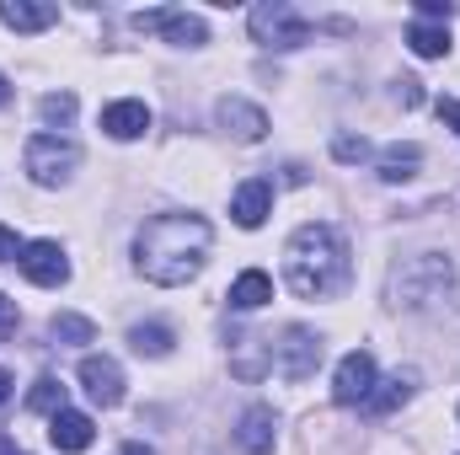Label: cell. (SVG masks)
<instances>
[{
  "instance_id": "cell-1",
  "label": "cell",
  "mask_w": 460,
  "mask_h": 455,
  "mask_svg": "<svg viewBox=\"0 0 460 455\" xmlns=\"http://www.w3.org/2000/svg\"><path fill=\"white\" fill-rule=\"evenodd\" d=\"M209 241H215V230H209L204 215H182V210L155 215V220H145L139 236H134V268L150 284L177 290V284L199 279V268L209 257Z\"/></svg>"
},
{
  "instance_id": "cell-2",
  "label": "cell",
  "mask_w": 460,
  "mask_h": 455,
  "mask_svg": "<svg viewBox=\"0 0 460 455\" xmlns=\"http://www.w3.org/2000/svg\"><path fill=\"white\" fill-rule=\"evenodd\" d=\"M348 279H353V263H348V241L338 226H300L289 236L284 284L300 300H332L348 290Z\"/></svg>"
},
{
  "instance_id": "cell-3",
  "label": "cell",
  "mask_w": 460,
  "mask_h": 455,
  "mask_svg": "<svg viewBox=\"0 0 460 455\" xmlns=\"http://www.w3.org/2000/svg\"><path fill=\"white\" fill-rule=\"evenodd\" d=\"M246 22H252V38L262 49H300V43H311V22L289 0H262Z\"/></svg>"
},
{
  "instance_id": "cell-4",
  "label": "cell",
  "mask_w": 460,
  "mask_h": 455,
  "mask_svg": "<svg viewBox=\"0 0 460 455\" xmlns=\"http://www.w3.org/2000/svg\"><path fill=\"white\" fill-rule=\"evenodd\" d=\"M22 161H27V177H32L38 188H59V183H70V172L81 166V150H75L70 139H59V134H32L27 150H22Z\"/></svg>"
},
{
  "instance_id": "cell-5",
  "label": "cell",
  "mask_w": 460,
  "mask_h": 455,
  "mask_svg": "<svg viewBox=\"0 0 460 455\" xmlns=\"http://www.w3.org/2000/svg\"><path fill=\"white\" fill-rule=\"evenodd\" d=\"M316 364H322V338L311 333V327H284L279 343H273V370L284 375V380H311L316 375Z\"/></svg>"
},
{
  "instance_id": "cell-6",
  "label": "cell",
  "mask_w": 460,
  "mask_h": 455,
  "mask_svg": "<svg viewBox=\"0 0 460 455\" xmlns=\"http://www.w3.org/2000/svg\"><path fill=\"white\" fill-rule=\"evenodd\" d=\"M134 27H139V32H161V38H166V43H177V49H199V43H209V27H204V16H193V11H177V5L134 11Z\"/></svg>"
},
{
  "instance_id": "cell-7",
  "label": "cell",
  "mask_w": 460,
  "mask_h": 455,
  "mask_svg": "<svg viewBox=\"0 0 460 455\" xmlns=\"http://www.w3.org/2000/svg\"><path fill=\"white\" fill-rule=\"evenodd\" d=\"M369 391H375V359L364 348H353V353H343V364L332 375V402L338 407H364Z\"/></svg>"
},
{
  "instance_id": "cell-8",
  "label": "cell",
  "mask_w": 460,
  "mask_h": 455,
  "mask_svg": "<svg viewBox=\"0 0 460 455\" xmlns=\"http://www.w3.org/2000/svg\"><path fill=\"white\" fill-rule=\"evenodd\" d=\"M16 268H22L27 284H38V290H59V284L70 279V263H65L59 241H27L22 257H16Z\"/></svg>"
},
{
  "instance_id": "cell-9",
  "label": "cell",
  "mask_w": 460,
  "mask_h": 455,
  "mask_svg": "<svg viewBox=\"0 0 460 455\" xmlns=\"http://www.w3.org/2000/svg\"><path fill=\"white\" fill-rule=\"evenodd\" d=\"M81 386H86V397H92L97 407H118V402H123V370H118V359L86 353V359H81Z\"/></svg>"
},
{
  "instance_id": "cell-10",
  "label": "cell",
  "mask_w": 460,
  "mask_h": 455,
  "mask_svg": "<svg viewBox=\"0 0 460 455\" xmlns=\"http://www.w3.org/2000/svg\"><path fill=\"white\" fill-rule=\"evenodd\" d=\"M215 118H220V129H226V134H235L241 145H257V139L268 134V113H262V108H252L246 97H220Z\"/></svg>"
},
{
  "instance_id": "cell-11",
  "label": "cell",
  "mask_w": 460,
  "mask_h": 455,
  "mask_svg": "<svg viewBox=\"0 0 460 455\" xmlns=\"http://www.w3.org/2000/svg\"><path fill=\"white\" fill-rule=\"evenodd\" d=\"M273 440H279V418H273V407H246L241 413V424H235V451L246 455H268L273 451Z\"/></svg>"
},
{
  "instance_id": "cell-12",
  "label": "cell",
  "mask_w": 460,
  "mask_h": 455,
  "mask_svg": "<svg viewBox=\"0 0 460 455\" xmlns=\"http://www.w3.org/2000/svg\"><path fill=\"white\" fill-rule=\"evenodd\" d=\"M268 210H273V183H268V177L241 183L235 199H230V215H235V226L241 230H257L262 220H268Z\"/></svg>"
},
{
  "instance_id": "cell-13",
  "label": "cell",
  "mask_w": 460,
  "mask_h": 455,
  "mask_svg": "<svg viewBox=\"0 0 460 455\" xmlns=\"http://www.w3.org/2000/svg\"><path fill=\"white\" fill-rule=\"evenodd\" d=\"M92 440H97V424L86 418V413H54L49 418V445L54 451H65V455H81V451H92Z\"/></svg>"
},
{
  "instance_id": "cell-14",
  "label": "cell",
  "mask_w": 460,
  "mask_h": 455,
  "mask_svg": "<svg viewBox=\"0 0 460 455\" xmlns=\"http://www.w3.org/2000/svg\"><path fill=\"white\" fill-rule=\"evenodd\" d=\"M0 22L11 32H43L59 22V5H38V0H0Z\"/></svg>"
},
{
  "instance_id": "cell-15",
  "label": "cell",
  "mask_w": 460,
  "mask_h": 455,
  "mask_svg": "<svg viewBox=\"0 0 460 455\" xmlns=\"http://www.w3.org/2000/svg\"><path fill=\"white\" fill-rule=\"evenodd\" d=\"M145 129H150V108L134 103V97H128V103H113V108H102V134H108V139H139Z\"/></svg>"
},
{
  "instance_id": "cell-16",
  "label": "cell",
  "mask_w": 460,
  "mask_h": 455,
  "mask_svg": "<svg viewBox=\"0 0 460 455\" xmlns=\"http://www.w3.org/2000/svg\"><path fill=\"white\" fill-rule=\"evenodd\" d=\"M375 386H380V391H369V402H364V407H369L375 418H385V413H396V407L418 391V375H412V370H396L391 380H375Z\"/></svg>"
},
{
  "instance_id": "cell-17",
  "label": "cell",
  "mask_w": 460,
  "mask_h": 455,
  "mask_svg": "<svg viewBox=\"0 0 460 455\" xmlns=\"http://www.w3.org/2000/svg\"><path fill=\"white\" fill-rule=\"evenodd\" d=\"M273 300V279L262 273V268H246L235 284H230V306L235 311H257V306H268Z\"/></svg>"
},
{
  "instance_id": "cell-18",
  "label": "cell",
  "mask_w": 460,
  "mask_h": 455,
  "mask_svg": "<svg viewBox=\"0 0 460 455\" xmlns=\"http://www.w3.org/2000/svg\"><path fill=\"white\" fill-rule=\"evenodd\" d=\"M407 49H412L418 59H445V54H450V32L434 27V22H412V27H407Z\"/></svg>"
},
{
  "instance_id": "cell-19",
  "label": "cell",
  "mask_w": 460,
  "mask_h": 455,
  "mask_svg": "<svg viewBox=\"0 0 460 455\" xmlns=\"http://www.w3.org/2000/svg\"><path fill=\"white\" fill-rule=\"evenodd\" d=\"M418 166H423V145H391L380 156V177L385 183H407V177H418Z\"/></svg>"
},
{
  "instance_id": "cell-20",
  "label": "cell",
  "mask_w": 460,
  "mask_h": 455,
  "mask_svg": "<svg viewBox=\"0 0 460 455\" xmlns=\"http://www.w3.org/2000/svg\"><path fill=\"white\" fill-rule=\"evenodd\" d=\"M128 343H134V353H139V359H166L177 338H172V327H166V322H139V327L128 333Z\"/></svg>"
},
{
  "instance_id": "cell-21",
  "label": "cell",
  "mask_w": 460,
  "mask_h": 455,
  "mask_svg": "<svg viewBox=\"0 0 460 455\" xmlns=\"http://www.w3.org/2000/svg\"><path fill=\"white\" fill-rule=\"evenodd\" d=\"M49 333H54V343L81 348V343H97V322H92V317H75V311H59V317L49 322Z\"/></svg>"
},
{
  "instance_id": "cell-22",
  "label": "cell",
  "mask_w": 460,
  "mask_h": 455,
  "mask_svg": "<svg viewBox=\"0 0 460 455\" xmlns=\"http://www.w3.org/2000/svg\"><path fill=\"white\" fill-rule=\"evenodd\" d=\"M27 407L32 413H65V386H59V375H38L32 380V391H27Z\"/></svg>"
},
{
  "instance_id": "cell-23",
  "label": "cell",
  "mask_w": 460,
  "mask_h": 455,
  "mask_svg": "<svg viewBox=\"0 0 460 455\" xmlns=\"http://www.w3.org/2000/svg\"><path fill=\"white\" fill-rule=\"evenodd\" d=\"M38 118H43L49 129H65V123L75 118V97H70V92H49V97L38 103Z\"/></svg>"
},
{
  "instance_id": "cell-24",
  "label": "cell",
  "mask_w": 460,
  "mask_h": 455,
  "mask_svg": "<svg viewBox=\"0 0 460 455\" xmlns=\"http://www.w3.org/2000/svg\"><path fill=\"white\" fill-rule=\"evenodd\" d=\"M332 156L353 166V161H364V156H369V139H364V134H338V139H332Z\"/></svg>"
},
{
  "instance_id": "cell-25",
  "label": "cell",
  "mask_w": 460,
  "mask_h": 455,
  "mask_svg": "<svg viewBox=\"0 0 460 455\" xmlns=\"http://www.w3.org/2000/svg\"><path fill=\"white\" fill-rule=\"evenodd\" d=\"M450 16H456L450 0H423V5H418V22H450Z\"/></svg>"
},
{
  "instance_id": "cell-26",
  "label": "cell",
  "mask_w": 460,
  "mask_h": 455,
  "mask_svg": "<svg viewBox=\"0 0 460 455\" xmlns=\"http://www.w3.org/2000/svg\"><path fill=\"white\" fill-rule=\"evenodd\" d=\"M22 257V241H16V230L0 226V263H16Z\"/></svg>"
},
{
  "instance_id": "cell-27",
  "label": "cell",
  "mask_w": 460,
  "mask_h": 455,
  "mask_svg": "<svg viewBox=\"0 0 460 455\" xmlns=\"http://www.w3.org/2000/svg\"><path fill=\"white\" fill-rule=\"evenodd\" d=\"M396 97H402V108H418V103H423V92H418V81H412V76H402V81H396Z\"/></svg>"
},
{
  "instance_id": "cell-28",
  "label": "cell",
  "mask_w": 460,
  "mask_h": 455,
  "mask_svg": "<svg viewBox=\"0 0 460 455\" xmlns=\"http://www.w3.org/2000/svg\"><path fill=\"white\" fill-rule=\"evenodd\" d=\"M434 113H439V118H445V123L460 134V103H456V97H439V103H434Z\"/></svg>"
},
{
  "instance_id": "cell-29",
  "label": "cell",
  "mask_w": 460,
  "mask_h": 455,
  "mask_svg": "<svg viewBox=\"0 0 460 455\" xmlns=\"http://www.w3.org/2000/svg\"><path fill=\"white\" fill-rule=\"evenodd\" d=\"M5 333H16V306L0 295V338H5Z\"/></svg>"
},
{
  "instance_id": "cell-30",
  "label": "cell",
  "mask_w": 460,
  "mask_h": 455,
  "mask_svg": "<svg viewBox=\"0 0 460 455\" xmlns=\"http://www.w3.org/2000/svg\"><path fill=\"white\" fill-rule=\"evenodd\" d=\"M118 455H155V451H150V445H139V440H128V445H123Z\"/></svg>"
},
{
  "instance_id": "cell-31",
  "label": "cell",
  "mask_w": 460,
  "mask_h": 455,
  "mask_svg": "<svg viewBox=\"0 0 460 455\" xmlns=\"http://www.w3.org/2000/svg\"><path fill=\"white\" fill-rule=\"evenodd\" d=\"M0 455H27V451H16V440H11V434H0Z\"/></svg>"
},
{
  "instance_id": "cell-32",
  "label": "cell",
  "mask_w": 460,
  "mask_h": 455,
  "mask_svg": "<svg viewBox=\"0 0 460 455\" xmlns=\"http://www.w3.org/2000/svg\"><path fill=\"white\" fill-rule=\"evenodd\" d=\"M5 402H11V375L0 370V407H5Z\"/></svg>"
},
{
  "instance_id": "cell-33",
  "label": "cell",
  "mask_w": 460,
  "mask_h": 455,
  "mask_svg": "<svg viewBox=\"0 0 460 455\" xmlns=\"http://www.w3.org/2000/svg\"><path fill=\"white\" fill-rule=\"evenodd\" d=\"M5 103H11V81L0 76V108H5Z\"/></svg>"
}]
</instances>
